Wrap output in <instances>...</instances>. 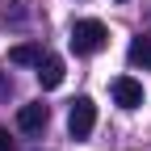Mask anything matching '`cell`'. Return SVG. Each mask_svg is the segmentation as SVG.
Returning a JSON list of instances; mask_svg holds the SVG:
<instances>
[{
    "mask_svg": "<svg viewBox=\"0 0 151 151\" xmlns=\"http://www.w3.org/2000/svg\"><path fill=\"white\" fill-rule=\"evenodd\" d=\"M71 50L76 55H97L105 42H109V29H105V21H97V17H84V21H76L71 25Z\"/></svg>",
    "mask_w": 151,
    "mask_h": 151,
    "instance_id": "6da1fadb",
    "label": "cell"
},
{
    "mask_svg": "<svg viewBox=\"0 0 151 151\" xmlns=\"http://www.w3.org/2000/svg\"><path fill=\"white\" fill-rule=\"evenodd\" d=\"M92 126H97V105H92V97H76L71 109H67V130H71V139H88Z\"/></svg>",
    "mask_w": 151,
    "mask_h": 151,
    "instance_id": "7a4b0ae2",
    "label": "cell"
},
{
    "mask_svg": "<svg viewBox=\"0 0 151 151\" xmlns=\"http://www.w3.org/2000/svg\"><path fill=\"white\" fill-rule=\"evenodd\" d=\"M109 92H113V101H118L122 109H139L143 105V84L134 80V76H118V80L109 84Z\"/></svg>",
    "mask_w": 151,
    "mask_h": 151,
    "instance_id": "3957f363",
    "label": "cell"
},
{
    "mask_svg": "<svg viewBox=\"0 0 151 151\" xmlns=\"http://www.w3.org/2000/svg\"><path fill=\"white\" fill-rule=\"evenodd\" d=\"M46 118H50V109H46L42 101H29V105L17 109V130L34 134V130H42V126H46Z\"/></svg>",
    "mask_w": 151,
    "mask_h": 151,
    "instance_id": "277c9868",
    "label": "cell"
},
{
    "mask_svg": "<svg viewBox=\"0 0 151 151\" xmlns=\"http://www.w3.org/2000/svg\"><path fill=\"white\" fill-rule=\"evenodd\" d=\"M38 84H42L46 92L63 84V59L59 55H42V59H38Z\"/></svg>",
    "mask_w": 151,
    "mask_h": 151,
    "instance_id": "5b68a950",
    "label": "cell"
},
{
    "mask_svg": "<svg viewBox=\"0 0 151 151\" xmlns=\"http://www.w3.org/2000/svg\"><path fill=\"white\" fill-rule=\"evenodd\" d=\"M38 59H42V46H34V42H21L9 50V63H17V67H38Z\"/></svg>",
    "mask_w": 151,
    "mask_h": 151,
    "instance_id": "8992f818",
    "label": "cell"
},
{
    "mask_svg": "<svg viewBox=\"0 0 151 151\" xmlns=\"http://www.w3.org/2000/svg\"><path fill=\"white\" fill-rule=\"evenodd\" d=\"M126 55H130V63H134V67H151V38H134Z\"/></svg>",
    "mask_w": 151,
    "mask_h": 151,
    "instance_id": "52a82bcc",
    "label": "cell"
},
{
    "mask_svg": "<svg viewBox=\"0 0 151 151\" xmlns=\"http://www.w3.org/2000/svg\"><path fill=\"white\" fill-rule=\"evenodd\" d=\"M0 151H13V139H9V130H0Z\"/></svg>",
    "mask_w": 151,
    "mask_h": 151,
    "instance_id": "ba28073f",
    "label": "cell"
},
{
    "mask_svg": "<svg viewBox=\"0 0 151 151\" xmlns=\"http://www.w3.org/2000/svg\"><path fill=\"white\" fill-rule=\"evenodd\" d=\"M4 97H9V76L0 71V101H4Z\"/></svg>",
    "mask_w": 151,
    "mask_h": 151,
    "instance_id": "9c48e42d",
    "label": "cell"
},
{
    "mask_svg": "<svg viewBox=\"0 0 151 151\" xmlns=\"http://www.w3.org/2000/svg\"><path fill=\"white\" fill-rule=\"evenodd\" d=\"M122 4H126V0H122Z\"/></svg>",
    "mask_w": 151,
    "mask_h": 151,
    "instance_id": "30bf717a",
    "label": "cell"
}]
</instances>
